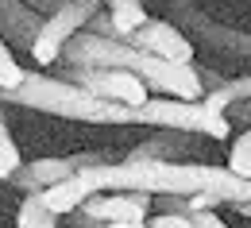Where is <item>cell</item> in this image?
Returning <instances> with one entry per match:
<instances>
[{
    "mask_svg": "<svg viewBox=\"0 0 251 228\" xmlns=\"http://www.w3.org/2000/svg\"><path fill=\"white\" fill-rule=\"evenodd\" d=\"M0 104H24V108L47 112V116H62V120H77V124H100V128L135 124V108L108 104V101L85 93L81 85H74L66 77H50V74H27L16 89H0Z\"/></svg>",
    "mask_w": 251,
    "mask_h": 228,
    "instance_id": "6da1fadb",
    "label": "cell"
},
{
    "mask_svg": "<svg viewBox=\"0 0 251 228\" xmlns=\"http://www.w3.org/2000/svg\"><path fill=\"white\" fill-rule=\"evenodd\" d=\"M135 124H151L155 131H182V135H209V139H228L236 135L232 120L209 112L201 101H174V97H151L135 108Z\"/></svg>",
    "mask_w": 251,
    "mask_h": 228,
    "instance_id": "7a4b0ae2",
    "label": "cell"
},
{
    "mask_svg": "<svg viewBox=\"0 0 251 228\" xmlns=\"http://www.w3.org/2000/svg\"><path fill=\"white\" fill-rule=\"evenodd\" d=\"M100 4H85V0H62L50 16H43V24H39V31H35L31 47H27V54L35 58V66H50L58 62V54H62V47L74 39V35L81 31L89 20H93V12Z\"/></svg>",
    "mask_w": 251,
    "mask_h": 228,
    "instance_id": "3957f363",
    "label": "cell"
},
{
    "mask_svg": "<svg viewBox=\"0 0 251 228\" xmlns=\"http://www.w3.org/2000/svg\"><path fill=\"white\" fill-rule=\"evenodd\" d=\"M66 81L81 85L85 93L108 101V104H124V108H139L151 101V89L135 74L112 70V66H66Z\"/></svg>",
    "mask_w": 251,
    "mask_h": 228,
    "instance_id": "277c9868",
    "label": "cell"
},
{
    "mask_svg": "<svg viewBox=\"0 0 251 228\" xmlns=\"http://www.w3.org/2000/svg\"><path fill=\"white\" fill-rule=\"evenodd\" d=\"M97 163H112L108 151H77V155H50V159H35V163H20V170L8 178L16 190L24 194H39L62 178H74L81 166H97Z\"/></svg>",
    "mask_w": 251,
    "mask_h": 228,
    "instance_id": "5b68a950",
    "label": "cell"
},
{
    "mask_svg": "<svg viewBox=\"0 0 251 228\" xmlns=\"http://www.w3.org/2000/svg\"><path fill=\"white\" fill-rule=\"evenodd\" d=\"M81 221L77 225H116V221H147L151 217V194H127V190H112V194H93L81 201Z\"/></svg>",
    "mask_w": 251,
    "mask_h": 228,
    "instance_id": "8992f818",
    "label": "cell"
},
{
    "mask_svg": "<svg viewBox=\"0 0 251 228\" xmlns=\"http://www.w3.org/2000/svg\"><path fill=\"white\" fill-rule=\"evenodd\" d=\"M135 51L151 54V58H162V62H193V39H189L182 27L166 24V20H147L139 31H131L124 39Z\"/></svg>",
    "mask_w": 251,
    "mask_h": 228,
    "instance_id": "52a82bcc",
    "label": "cell"
},
{
    "mask_svg": "<svg viewBox=\"0 0 251 228\" xmlns=\"http://www.w3.org/2000/svg\"><path fill=\"white\" fill-rule=\"evenodd\" d=\"M39 24H43V16L39 12H31L24 0H0V39L12 47H31L35 31H39Z\"/></svg>",
    "mask_w": 251,
    "mask_h": 228,
    "instance_id": "ba28073f",
    "label": "cell"
},
{
    "mask_svg": "<svg viewBox=\"0 0 251 228\" xmlns=\"http://www.w3.org/2000/svg\"><path fill=\"white\" fill-rule=\"evenodd\" d=\"M189 147H193V135L158 131V135H151V139H143L135 151H127L124 159L127 163H182V155H186Z\"/></svg>",
    "mask_w": 251,
    "mask_h": 228,
    "instance_id": "9c48e42d",
    "label": "cell"
},
{
    "mask_svg": "<svg viewBox=\"0 0 251 228\" xmlns=\"http://www.w3.org/2000/svg\"><path fill=\"white\" fill-rule=\"evenodd\" d=\"M182 20H186L201 39H209V47H217V51H232V54H248V58H251V35L248 31H236V27L213 24L209 16H201V12H193V8L182 12Z\"/></svg>",
    "mask_w": 251,
    "mask_h": 228,
    "instance_id": "30bf717a",
    "label": "cell"
},
{
    "mask_svg": "<svg viewBox=\"0 0 251 228\" xmlns=\"http://www.w3.org/2000/svg\"><path fill=\"white\" fill-rule=\"evenodd\" d=\"M85 197H93L85 190V182L74 174V178H62V182H54V186H47V190H39V201L54 213V217H66V213H77L81 209V201Z\"/></svg>",
    "mask_w": 251,
    "mask_h": 228,
    "instance_id": "8fae6325",
    "label": "cell"
},
{
    "mask_svg": "<svg viewBox=\"0 0 251 228\" xmlns=\"http://www.w3.org/2000/svg\"><path fill=\"white\" fill-rule=\"evenodd\" d=\"M251 97V74L248 77H220L217 85H209L205 93H201V104L209 108V112H220V116H228V108H236L240 101Z\"/></svg>",
    "mask_w": 251,
    "mask_h": 228,
    "instance_id": "7c38bea8",
    "label": "cell"
},
{
    "mask_svg": "<svg viewBox=\"0 0 251 228\" xmlns=\"http://www.w3.org/2000/svg\"><path fill=\"white\" fill-rule=\"evenodd\" d=\"M108 4V24H112V39H127L131 31H139L151 12L143 8V0H104Z\"/></svg>",
    "mask_w": 251,
    "mask_h": 228,
    "instance_id": "4fadbf2b",
    "label": "cell"
},
{
    "mask_svg": "<svg viewBox=\"0 0 251 228\" xmlns=\"http://www.w3.org/2000/svg\"><path fill=\"white\" fill-rule=\"evenodd\" d=\"M16 228H62L58 217L39 201V194H27L16 209Z\"/></svg>",
    "mask_w": 251,
    "mask_h": 228,
    "instance_id": "5bb4252c",
    "label": "cell"
},
{
    "mask_svg": "<svg viewBox=\"0 0 251 228\" xmlns=\"http://www.w3.org/2000/svg\"><path fill=\"white\" fill-rule=\"evenodd\" d=\"M224 170H232L236 178L251 182V128H244L236 139H232V147H228V166H224Z\"/></svg>",
    "mask_w": 251,
    "mask_h": 228,
    "instance_id": "9a60e30c",
    "label": "cell"
},
{
    "mask_svg": "<svg viewBox=\"0 0 251 228\" xmlns=\"http://www.w3.org/2000/svg\"><path fill=\"white\" fill-rule=\"evenodd\" d=\"M20 163H24V155H20V147L8 131V120H4V108H0V182H8L20 170Z\"/></svg>",
    "mask_w": 251,
    "mask_h": 228,
    "instance_id": "2e32d148",
    "label": "cell"
},
{
    "mask_svg": "<svg viewBox=\"0 0 251 228\" xmlns=\"http://www.w3.org/2000/svg\"><path fill=\"white\" fill-rule=\"evenodd\" d=\"M27 77V70L16 62V54H12V47L0 39V89H16L20 81Z\"/></svg>",
    "mask_w": 251,
    "mask_h": 228,
    "instance_id": "e0dca14e",
    "label": "cell"
},
{
    "mask_svg": "<svg viewBox=\"0 0 251 228\" xmlns=\"http://www.w3.org/2000/svg\"><path fill=\"white\" fill-rule=\"evenodd\" d=\"M143 225L147 228H193L186 213H155V217H147Z\"/></svg>",
    "mask_w": 251,
    "mask_h": 228,
    "instance_id": "ac0fdd59",
    "label": "cell"
},
{
    "mask_svg": "<svg viewBox=\"0 0 251 228\" xmlns=\"http://www.w3.org/2000/svg\"><path fill=\"white\" fill-rule=\"evenodd\" d=\"M228 112H236L244 124H251V97H248V101H240V104H236V108H228Z\"/></svg>",
    "mask_w": 251,
    "mask_h": 228,
    "instance_id": "d6986e66",
    "label": "cell"
},
{
    "mask_svg": "<svg viewBox=\"0 0 251 228\" xmlns=\"http://www.w3.org/2000/svg\"><path fill=\"white\" fill-rule=\"evenodd\" d=\"M100 228H147L143 221H116V225H100Z\"/></svg>",
    "mask_w": 251,
    "mask_h": 228,
    "instance_id": "ffe728a7",
    "label": "cell"
},
{
    "mask_svg": "<svg viewBox=\"0 0 251 228\" xmlns=\"http://www.w3.org/2000/svg\"><path fill=\"white\" fill-rule=\"evenodd\" d=\"M236 213H240V217H248V221H251V201H240V205H236Z\"/></svg>",
    "mask_w": 251,
    "mask_h": 228,
    "instance_id": "44dd1931",
    "label": "cell"
},
{
    "mask_svg": "<svg viewBox=\"0 0 251 228\" xmlns=\"http://www.w3.org/2000/svg\"><path fill=\"white\" fill-rule=\"evenodd\" d=\"M85 4H100V0H85Z\"/></svg>",
    "mask_w": 251,
    "mask_h": 228,
    "instance_id": "7402d4cb",
    "label": "cell"
},
{
    "mask_svg": "<svg viewBox=\"0 0 251 228\" xmlns=\"http://www.w3.org/2000/svg\"><path fill=\"white\" fill-rule=\"evenodd\" d=\"M70 228H85V225H70Z\"/></svg>",
    "mask_w": 251,
    "mask_h": 228,
    "instance_id": "603a6c76",
    "label": "cell"
}]
</instances>
